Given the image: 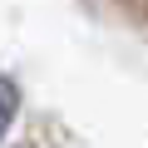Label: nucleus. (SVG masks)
Listing matches in <instances>:
<instances>
[{
	"label": "nucleus",
	"mask_w": 148,
	"mask_h": 148,
	"mask_svg": "<svg viewBox=\"0 0 148 148\" xmlns=\"http://www.w3.org/2000/svg\"><path fill=\"white\" fill-rule=\"evenodd\" d=\"M15 109H20V89H15L10 79H0V138L10 133V123H15Z\"/></svg>",
	"instance_id": "f257e3e1"
}]
</instances>
